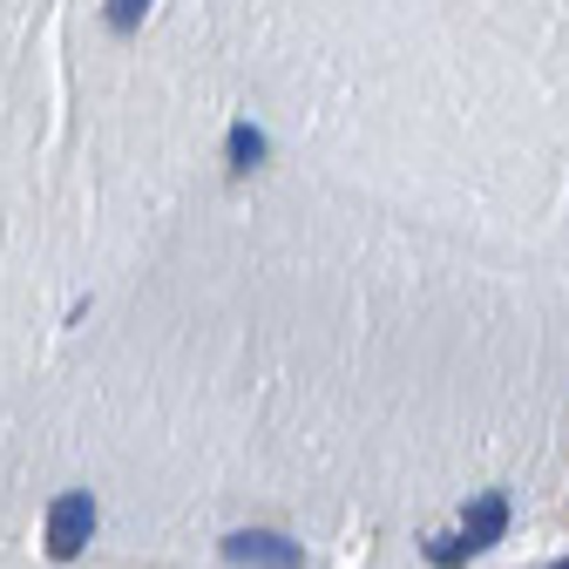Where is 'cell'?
I'll list each match as a JSON object with an SVG mask.
<instances>
[{"label": "cell", "mask_w": 569, "mask_h": 569, "mask_svg": "<svg viewBox=\"0 0 569 569\" xmlns=\"http://www.w3.org/2000/svg\"><path fill=\"white\" fill-rule=\"evenodd\" d=\"M96 536V495L89 488H68L54 495V509H48V556L54 562H76Z\"/></svg>", "instance_id": "obj_2"}, {"label": "cell", "mask_w": 569, "mask_h": 569, "mask_svg": "<svg viewBox=\"0 0 569 569\" xmlns=\"http://www.w3.org/2000/svg\"><path fill=\"white\" fill-rule=\"evenodd\" d=\"M502 536H509V495L488 488V495H475V502H468V516H461L455 536L427 542V562H435V569H461V562H475L481 549H495Z\"/></svg>", "instance_id": "obj_1"}, {"label": "cell", "mask_w": 569, "mask_h": 569, "mask_svg": "<svg viewBox=\"0 0 569 569\" xmlns=\"http://www.w3.org/2000/svg\"><path fill=\"white\" fill-rule=\"evenodd\" d=\"M224 562H258V569H306V549L278 529H238L224 536Z\"/></svg>", "instance_id": "obj_3"}, {"label": "cell", "mask_w": 569, "mask_h": 569, "mask_svg": "<svg viewBox=\"0 0 569 569\" xmlns=\"http://www.w3.org/2000/svg\"><path fill=\"white\" fill-rule=\"evenodd\" d=\"M271 157V142H264V129L251 122V116H238L231 129H224V163H231V177H251L258 163Z\"/></svg>", "instance_id": "obj_4"}, {"label": "cell", "mask_w": 569, "mask_h": 569, "mask_svg": "<svg viewBox=\"0 0 569 569\" xmlns=\"http://www.w3.org/2000/svg\"><path fill=\"white\" fill-rule=\"evenodd\" d=\"M549 569H569V556H562V562H549Z\"/></svg>", "instance_id": "obj_6"}, {"label": "cell", "mask_w": 569, "mask_h": 569, "mask_svg": "<svg viewBox=\"0 0 569 569\" xmlns=\"http://www.w3.org/2000/svg\"><path fill=\"white\" fill-rule=\"evenodd\" d=\"M150 8H157V0H109V28H116V34H136Z\"/></svg>", "instance_id": "obj_5"}]
</instances>
